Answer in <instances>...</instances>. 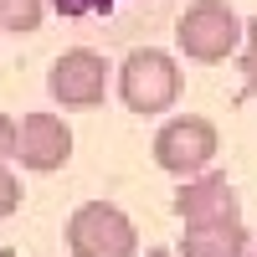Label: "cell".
<instances>
[{"label": "cell", "mask_w": 257, "mask_h": 257, "mask_svg": "<svg viewBox=\"0 0 257 257\" xmlns=\"http://www.w3.org/2000/svg\"><path fill=\"white\" fill-rule=\"evenodd\" d=\"M113 82H118L123 108L139 113V118H160L180 103V62L165 47H128Z\"/></svg>", "instance_id": "6da1fadb"}, {"label": "cell", "mask_w": 257, "mask_h": 257, "mask_svg": "<svg viewBox=\"0 0 257 257\" xmlns=\"http://www.w3.org/2000/svg\"><path fill=\"white\" fill-rule=\"evenodd\" d=\"M242 16L226 6V0H196V6H185L180 21H175V41L190 62H226L231 52L242 47Z\"/></svg>", "instance_id": "7a4b0ae2"}, {"label": "cell", "mask_w": 257, "mask_h": 257, "mask_svg": "<svg viewBox=\"0 0 257 257\" xmlns=\"http://www.w3.org/2000/svg\"><path fill=\"white\" fill-rule=\"evenodd\" d=\"M62 237L72 257H139V231L113 201H82L67 216Z\"/></svg>", "instance_id": "3957f363"}, {"label": "cell", "mask_w": 257, "mask_h": 257, "mask_svg": "<svg viewBox=\"0 0 257 257\" xmlns=\"http://www.w3.org/2000/svg\"><path fill=\"white\" fill-rule=\"evenodd\" d=\"M216 149H221L216 123L201 118V113H185V118H170L155 134V165L165 175H175V180H196V175L211 170Z\"/></svg>", "instance_id": "277c9868"}, {"label": "cell", "mask_w": 257, "mask_h": 257, "mask_svg": "<svg viewBox=\"0 0 257 257\" xmlns=\"http://www.w3.org/2000/svg\"><path fill=\"white\" fill-rule=\"evenodd\" d=\"M108 57H98L93 47H72L52 62V77H47V93L62 103V108L72 113H88V108H103V98H108Z\"/></svg>", "instance_id": "5b68a950"}, {"label": "cell", "mask_w": 257, "mask_h": 257, "mask_svg": "<svg viewBox=\"0 0 257 257\" xmlns=\"http://www.w3.org/2000/svg\"><path fill=\"white\" fill-rule=\"evenodd\" d=\"M16 160L21 170H36V175H52L72 160V123L57 113H26L16 123Z\"/></svg>", "instance_id": "8992f818"}, {"label": "cell", "mask_w": 257, "mask_h": 257, "mask_svg": "<svg viewBox=\"0 0 257 257\" xmlns=\"http://www.w3.org/2000/svg\"><path fill=\"white\" fill-rule=\"evenodd\" d=\"M175 216L185 226H226V221H242V206H237V190L226 185V175H196V180H180L175 190Z\"/></svg>", "instance_id": "52a82bcc"}, {"label": "cell", "mask_w": 257, "mask_h": 257, "mask_svg": "<svg viewBox=\"0 0 257 257\" xmlns=\"http://www.w3.org/2000/svg\"><path fill=\"white\" fill-rule=\"evenodd\" d=\"M252 237L242 231V221H226V226H185L180 237V257H247Z\"/></svg>", "instance_id": "ba28073f"}, {"label": "cell", "mask_w": 257, "mask_h": 257, "mask_svg": "<svg viewBox=\"0 0 257 257\" xmlns=\"http://www.w3.org/2000/svg\"><path fill=\"white\" fill-rule=\"evenodd\" d=\"M47 16V0H0V31L6 36H31Z\"/></svg>", "instance_id": "9c48e42d"}, {"label": "cell", "mask_w": 257, "mask_h": 257, "mask_svg": "<svg viewBox=\"0 0 257 257\" xmlns=\"http://www.w3.org/2000/svg\"><path fill=\"white\" fill-rule=\"evenodd\" d=\"M21 201H26V196H21L16 170H11V165H0V221H6V216H16V211H21Z\"/></svg>", "instance_id": "30bf717a"}, {"label": "cell", "mask_w": 257, "mask_h": 257, "mask_svg": "<svg viewBox=\"0 0 257 257\" xmlns=\"http://www.w3.org/2000/svg\"><path fill=\"white\" fill-rule=\"evenodd\" d=\"M242 77H247V93H257V21H247L242 31Z\"/></svg>", "instance_id": "8fae6325"}, {"label": "cell", "mask_w": 257, "mask_h": 257, "mask_svg": "<svg viewBox=\"0 0 257 257\" xmlns=\"http://www.w3.org/2000/svg\"><path fill=\"white\" fill-rule=\"evenodd\" d=\"M57 16H98V11H113L118 0H52Z\"/></svg>", "instance_id": "7c38bea8"}, {"label": "cell", "mask_w": 257, "mask_h": 257, "mask_svg": "<svg viewBox=\"0 0 257 257\" xmlns=\"http://www.w3.org/2000/svg\"><path fill=\"white\" fill-rule=\"evenodd\" d=\"M6 160H16V118L0 113V165Z\"/></svg>", "instance_id": "4fadbf2b"}, {"label": "cell", "mask_w": 257, "mask_h": 257, "mask_svg": "<svg viewBox=\"0 0 257 257\" xmlns=\"http://www.w3.org/2000/svg\"><path fill=\"white\" fill-rule=\"evenodd\" d=\"M144 257H175V252H165V247H149V252H144Z\"/></svg>", "instance_id": "5bb4252c"}]
</instances>
